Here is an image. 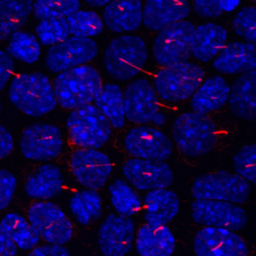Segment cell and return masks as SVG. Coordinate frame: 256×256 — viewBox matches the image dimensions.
Segmentation results:
<instances>
[{"instance_id":"cell-14","label":"cell","mask_w":256,"mask_h":256,"mask_svg":"<svg viewBox=\"0 0 256 256\" xmlns=\"http://www.w3.org/2000/svg\"><path fill=\"white\" fill-rule=\"evenodd\" d=\"M70 169L79 184L96 191L106 184L113 167L105 153L97 149L80 148L71 155Z\"/></svg>"},{"instance_id":"cell-16","label":"cell","mask_w":256,"mask_h":256,"mask_svg":"<svg viewBox=\"0 0 256 256\" xmlns=\"http://www.w3.org/2000/svg\"><path fill=\"white\" fill-rule=\"evenodd\" d=\"M158 98L153 85L147 79L131 81L123 91L125 118L134 124L152 123L159 112Z\"/></svg>"},{"instance_id":"cell-41","label":"cell","mask_w":256,"mask_h":256,"mask_svg":"<svg viewBox=\"0 0 256 256\" xmlns=\"http://www.w3.org/2000/svg\"><path fill=\"white\" fill-rule=\"evenodd\" d=\"M14 70L13 58L4 50L0 49V91H2L8 83Z\"/></svg>"},{"instance_id":"cell-7","label":"cell","mask_w":256,"mask_h":256,"mask_svg":"<svg viewBox=\"0 0 256 256\" xmlns=\"http://www.w3.org/2000/svg\"><path fill=\"white\" fill-rule=\"evenodd\" d=\"M250 184L236 173L217 171L199 175L191 186V194L197 199L244 203L250 194Z\"/></svg>"},{"instance_id":"cell-27","label":"cell","mask_w":256,"mask_h":256,"mask_svg":"<svg viewBox=\"0 0 256 256\" xmlns=\"http://www.w3.org/2000/svg\"><path fill=\"white\" fill-rule=\"evenodd\" d=\"M63 184L60 169L53 164H43L27 178L24 189L32 199L48 200L61 192Z\"/></svg>"},{"instance_id":"cell-13","label":"cell","mask_w":256,"mask_h":256,"mask_svg":"<svg viewBox=\"0 0 256 256\" xmlns=\"http://www.w3.org/2000/svg\"><path fill=\"white\" fill-rule=\"evenodd\" d=\"M124 148L134 158L164 161L172 153V142L161 130L146 125L130 129L124 138Z\"/></svg>"},{"instance_id":"cell-19","label":"cell","mask_w":256,"mask_h":256,"mask_svg":"<svg viewBox=\"0 0 256 256\" xmlns=\"http://www.w3.org/2000/svg\"><path fill=\"white\" fill-rule=\"evenodd\" d=\"M189 13V0H146L142 10V23L152 31H159L184 20Z\"/></svg>"},{"instance_id":"cell-35","label":"cell","mask_w":256,"mask_h":256,"mask_svg":"<svg viewBox=\"0 0 256 256\" xmlns=\"http://www.w3.org/2000/svg\"><path fill=\"white\" fill-rule=\"evenodd\" d=\"M79 0H35L32 13L39 20L65 19L80 10Z\"/></svg>"},{"instance_id":"cell-33","label":"cell","mask_w":256,"mask_h":256,"mask_svg":"<svg viewBox=\"0 0 256 256\" xmlns=\"http://www.w3.org/2000/svg\"><path fill=\"white\" fill-rule=\"evenodd\" d=\"M6 52L13 59L32 64L39 59L41 47L33 34L19 30L10 36Z\"/></svg>"},{"instance_id":"cell-21","label":"cell","mask_w":256,"mask_h":256,"mask_svg":"<svg viewBox=\"0 0 256 256\" xmlns=\"http://www.w3.org/2000/svg\"><path fill=\"white\" fill-rule=\"evenodd\" d=\"M213 67L223 74H238L255 70V45L239 41L226 44L214 58Z\"/></svg>"},{"instance_id":"cell-25","label":"cell","mask_w":256,"mask_h":256,"mask_svg":"<svg viewBox=\"0 0 256 256\" xmlns=\"http://www.w3.org/2000/svg\"><path fill=\"white\" fill-rule=\"evenodd\" d=\"M255 70L242 73L230 87L228 104L230 111L239 119L253 120L256 113Z\"/></svg>"},{"instance_id":"cell-1","label":"cell","mask_w":256,"mask_h":256,"mask_svg":"<svg viewBox=\"0 0 256 256\" xmlns=\"http://www.w3.org/2000/svg\"><path fill=\"white\" fill-rule=\"evenodd\" d=\"M102 85L96 68L87 64L58 73L52 84L57 104L70 110L94 102Z\"/></svg>"},{"instance_id":"cell-3","label":"cell","mask_w":256,"mask_h":256,"mask_svg":"<svg viewBox=\"0 0 256 256\" xmlns=\"http://www.w3.org/2000/svg\"><path fill=\"white\" fill-rule=\"evenodd\" d=\"M172 138L183 154L199 157L210 152L216 144L217 127L208 115L184 112L173 122Z\"/></svg>"},{"instance_id":"cell-46","label":"cell","mask_w":256,"mask_h":256,"mask_svg":"<svg viewBox=\"0 0 256 256\" xmlns=\"http://www.w3.org/2000/svg\"><path fill=\"white\" fill-rule=\"evenodd\" d=\"M165 121H166V117H165V115H164L162 112H160V111H159V112L155 115V117L153 118L152 123H153V124H155L156 126H162V125H164Z\"/></svg>"},{"instance_id":"cell-2","label":"cell","mask_w":256,"mask_h":256,"mask_svg":"<svg viewBox=\"0 0 256 256\" xmlns=\"http://www.w3.org/2000/svg\"><path fill=\"white\" fill-rule=\"evenodd\" d=\"M10 102L31 117L43 116L56 108L57 101L49 78L39 72L15 76L8 91Z\"/></svg>"},{"instance_id":"cell-44","label":"cell","mask_w":256,"mask_h":256,"mask_svg":"<svg viewBox=\"0 0 256 256\" xmlns=\"http://www.w3.org/2000/svg\"><path fill=\"white\" fill-rule=\"evenodd\" d=\"M14 148L13 136L2 125H0V159L9 156Z\"/></svg>"},{"instance_id":"cell-42","label":"cell","mask_w":256,"mask_h":256,"mask_svg":"<svg viewBox=\"0 0 256 256\" xmlns=\"http://www.w3.org/2000/svg\"><path fill=\"white\" fill-rule=\"evenodd\" d=\"M28 256H70V253L63 245L45 244L31 249Z\"/></svg>"},{"instance_id":"cell-43","label":"cell","mask_w":256,"mask_h":256,"mask_svg":"<svg viewBox=\"0 0 256 256\" xmlns=\"http://www.w3.org/2000/svg\"><path fill=\"white\" fill-rule=\"evenodd\" d=\"M18 247L0 223V256H16Z\"/></svg>"},{"instance_id":"cell-10","label":"cell","mask_w":256,"mask_h":256,"mask_svg":"<svg viewBox=\"0 0 256 256\" xmlns=\"http://www.w3.org/2000/svg\"><path fill=\"white\" fill-rule=\"evenodd\" d=\"M98 54V46L91 38L69 36L67 39L50 46L45 57L47 68L60 73L93 60Z\"/></svg>"},{"instance_id":"cell-22","label":"cell","mask_w":256,"mask_h":256,"mask_svg":"<svg viewBox=\"0 0 256 256\" xmlns=\"http://www.w3.org/2000/svg\"><path fill=\"white\" fill-rule=\"evenodd\" d=\"M177 194L167 188L149 191L144 198V220L146 224L161 226L168 224L179 212Z\"/></svg>"},{"instance_id":"cell-6","label":"cell","mask_w":256,"mask_h":256,"mask_svg":"<svg viewBox=\"0 0 256 256\" xmlns=\"http://www.w3.org/2000/svg\"><path fill=\"white\" fill-rule=\"evenodd\" d=\"M66 126L72 143L85 149L102 147L112 132V126L105 115L92 103L72 110Z\"/></svg>"},{"instance_id":"cell-45","label":"cell","mask_w":256,"mask_h":256,"mask_svg":"<svg viewBox=\"0 0 256 256\" xmlns=\"http://www.w3.org/2000/svg\"><path fill=\"white\" fill-rule=\"evenodd\" d=\"M239 2L240 0H220V6L223 12L231 11L238 6Z\"/></svg>"},{"instance_id":"cell-23","label":"cell","mask_w":256,"mask_h":256,"mask_svg":"<svg viewBox=\"0 0 256 256\" xmlns=\"http://www.w3.org/2000/svg\"><path fill=\"white\" fill-rule=\"evenodd\" d=\"M230 86L219 76H211L204 80L191 96L190 107L193 112L208 115L220 109L228 101Z\"/></svg>"},{"instance_id":"cell-28","label":"cell","mask_w":256,"mask_h":256,"mask_svg":"<svg viewBox=\"0 0 256 256\" xmlns=\"http://www.w3.org/2000/svg\"><path fill=\"white\" fill-rule=\"evenodd\" d=\"M33 0H0V41L10 38L27 22Z\"/></svg>"},{"instance_id":"cell-37","label":"cell","mask_w":256,"mask_h":256,"mask_svg":"<svg viewBox=\"0 0 256 256\" xmlns=\"http://www.w3.org/2000/svg\"><path fill=\"white\" fill-rule=\"evenodd\" d=\"M256 149L254 144L243 146L234 155L233 166L236 174L248 183H255L256 179Z\"/></svg>"},{"instance_id":"cell-38","label":"cell","mask_w":256,"mask_h":256,"mask_svg":"<svg viewBox=\"0 0 256 256\" xmlns=\"http://www.w3.org/2000/svg\"><path fill=\"white\" fill-rule=\"evenodd\" d=\"M255 13L254 7H244L237 12L232 22L235 34L251 44L255 43L256 38Z\"/></svg>"},{"instance_id":"cell-5","label":"cell","mask_w":256,"mask_h":256,"mask_svg":"<svg viewBox=\"0 0 256 256\" xmlns=\"http://www.w3.org/2000/svg\"><path fill=\"white\" fill-rule=\"evenodd\" d=\"M202 67L191 62H181L160 68L153 80L158 97L168 103H179L190 98L204 81Z\"/></svg>"},{"instance_id":"cell-26","label":"cell","mask_w":256,"mask_h":256,"mask_svg":"<svg viewBox=\"0 0 256 256\" xmlns=\"http://www.w3.org/2000/svg\"><path fill=\"white\" fill-rule=\"evenodd\" d=\"M227 31L216 23L207 22L194 29L191 55L201 62L213 60L226 45Z\"/></svg>"},{"instance_id":"cell-49","label":"cell","mask_w":256,"mask_h":256,"mask_svg":"<svg viewBox=\"0 0 256 256\" xmlns=\"http://www.w3.org/2000/svg\"><path fill=\"white\" fill-rule=\"evenodd\" d=\"M253 1H255V0H253Z\"/></svg>"},{"instance_id":"cell-18","label":"cell","mask_w":256,"mask_h":256,"mask_svg":"<svg viewBox=\"0 0 256 256\" xmlns=\"http://www.w3.org/2000/svg\"><path fill=\"white\" fill-rule=\"evenodd\" d=\"M122 172L129 184L143 191L167 188L173 182V172L164 161L128 159L122 166Z\"/></svg>"},{"instance_id":"cell-24","label":"cell","mask_w":256,"mask_h":256,"mask_svg":"<svg viewBox=\"0 0 256 256\" xmlns=\"http://www.w3.org/2000/svg\"><path fill=\"white\" fill-rule=\"evenodd\" d=\"M176 240L166 225L144 224L137 232L136 251L139 256H172Z\"/></svg>"},{"instance_id":"cell-15","label":"cell","mask_w":256,"mask_h":256,"mask_svg":"<svg viewBox=\"0 0 256 256\" xmlns=\"http://www.w3.org/2000/svg\"><path fill=\"white\" fill-rule=\"evenodd\" d=\"M196 256H248L249 249L236 232L217 227H203L193 240Z\"/></svg>"},{"instance_id":"cell-36","label":"cell","mask_w":256,"mask_h":256,"mask_svg":"<svg viewBox=\"0 0 256 256\" xmlns=\"http://www.w3.org/2000/svg\"><path fill=\"white\" fill-rule=\"evenodd\" d=\"M36 35L39 43L52 46L69 37V30L65 19H45L37 24Z\"/></svg>"},{"instance_id":"cell-32","label":"cell","mask_w":256,"mask_h":256,"mask_svg":"<svg viewBox=\"0 0 256 256\" xmlns=\"http://www.w3.org/2000/svg\"><path fill=\"white\" fill-rule=\"evenodd\" d=\"M110 201L119 215L133 216L138 213L142 207L139 195L131 186L122 179H116L109 186Z\"/></svg>"},{"instance_id":"cell-17","label":"cell","mask_w":256,"mask_h":256,"mask_svg":"<svg viewBox=\"0 0 256 256\" xmlns=\"http://www.w3.org/2000/svg\"><path fill=\"white\" fill-rule=\"evenodd\" d=\"M134 240L135 226L130 217L109 214L100 225L98 245L103 256H125Z\"/></svg>"},{"instance_id":"cell-34","label":"cell","mask_w":256,"mask_h":256,"mask_svg":"<svg viewBox=\"0 0 256 256\" xmlns=\"http://www.w3.org/2000/svg\"><path fill=\"white\" fill-rule=\"evenodd\" d=\"M69 34L75 37L91 38L102 32L104 23L94 11L78 10L65 18Z\"/></svg>"},{"instance_id":"cell-4","label":"cell","mask_w":256,"mask_h":256,"mask_svg":"<svg viewBox=\"0 0 256 256\" xmlns=\"http://www.w3.org/2000/svg\"><path fill=\"white\" fill-rule=\"evenodd\" d=\"M148 58L145 41L136 35H121L107 45L103 62L109 75L118 81H127L137 76Z\"/></svg>"},{"instance_id":"cell-12","label":"cell","mask_w":256,"mask_h":256,"mask_svg":"<svg viewBox=\"0 0 256 256\" xmlns=\"http://www.w3.org/2000/svg\"><path fill=\"white\" fill-rule=\"evenodd\" d=\"M19 148L22 155L29 160H52L61 153L63 148L61 132L53 124H33L22 133Z\"/></svg>"},{"instance_id":"cell-8","label":"cell","mask_w":256,"mask_h":256,"mask_svg":"<svg viewBox=\"0 0 256 256\" xmlns=\"http://www.w3.org/2000/svg\"><path fill=\"white\" fill-rule=\"evenodd\" d=\"M194 29L191 22L182 20L159 30L152 47L155 62L162 67L186 62L191 56Z\"/></svg>"},{"instance_id":"cell-20","label":"cell","mask_w":256,"mask_h":256,"mask_svg":"<svg viewBox=\"0 0 256 256\" xmlns=\"http://www.w3.org/2000/svg\"><path fill=\"white\" fill-rule=\"evenodd\" d=\"M141 0H112L104 6L102 20L112 32H133L142 24Z\"/></svg>"},{"instance_id":"cell-39","label":"cell","mask_w":256,"mask_h":256,"mask_svg":"<svg viewBox=\"0 0 256 256\" xmlns=\"http://www.w3.org/2000/svg\"><path fill=\"white\" fill-rule=\"evenodd\" d=\"M16 187V177L11 172L0 169V211L5 209L10 204Z\"/></svg>"},{"instance_id":"cell-11","label":"cell","mask_w":256,"mask_h":256,"mask_svg":"<svg viewBox=\"0 0 256 256\" xmlns=\"http://www.w3.org/2000/svg\"><path fill=\"white\" fill-rule=\"evenodd\" d=\"M192 219L205 227H217L237 231L247 224V215L237 204L197 199L191 205Z\"/></svg>"},{"instance_id":"cell-30","label":"cell","mask_w":256,"mask_h":256,"mask_svg":"<svg viewBox=\"0 0 256 256\" xmlns=\"http://www.w3.org/2000/svg\"><path fill=\"white\" fill-rule=\"evenodd\" d=\"M69 208L78 223L88 225L101 216V197L95 190L78 191L71 197Z\"/></svg>"},{"instance_id":"cell-9","label":"cell","mask_w":256,"mask_h":256,"mask_svg":"<svg viewBox=\"0 0 256 256\" xmlns=\"http://www.w3.org/2000/svg\"><path fill=\"white\" fill-rule=\"evenodd\" d=\"M27 215L29 223L38 236L48 244L64 245L71 240L72 223L56 204L48 201L33 202Z\"/></svg>"},{"instance_id":"cell-31","label":"cell","mask_w":256,"mask_h":256,"mask_svg":"<svg viewBox=\"0 0 256 256\" xmlns=\"http://www.w3.org/2000/svg\"><path fill=\"white\" fill-rule=\"evenodd\" d=\"M0 223L18 248L30 250L39 243L40 237L29 221L20 214L8 213L2 218Z\"/></svg>"},{"instance_id":"cell-29","label":"cell","mask_w":256,"mask_h":256,"mask_svg":"<svg viewBox=\"0 0 256 256\" xmlns=\"http://www.w3.org/2000/svg\"><path fill=\"white\" fill-rule=\"evenodd\" d=\"M94 103L105 115L112 127L119 129L125 125L123 90L118 84L106 83L102 85Z\"/></svg>"},{"instance_id":"cell-40","label":"cell","mask_w":256,"mask_h":256,"mask_svg":"<svg viewBox=\"0 0 256 256\" xmlns=\"http://www.w3.org/2000/svg\"><path fill=\"white\" fill-rule=\"evenodd\" d=\"M193 7L196 14L204 18H216L223 13L220 0H193Z\"/></svg>"},{"instance_id":"cell-48","label":"cell","mask_w":256,"mask_h":256,"mask_svg":"<svg viewBox=\"0 0 256 256\" xmlns=\"http://www.w3.org/2000/svg\"><path fill=\"white\" fill-rule=\"evenodd\" d=\"M1 111H2V104H1V102H0V114H1Z\"/></svg>"},{"instance_id":"cell-47","label":"cell","mask_w":256,"mask_h":256,"mask_svg":"<svg viewBox=\"0 0 256 256\" xmlns=\"http://www.w3.org/2000/svg\"><path fill=\"white\" fill-rule=\"evenodd\" d=\"M89 6L92 7H101V6H105L106 4H108L109 2H111L112 0H84Z\"/></svg>"}]
</instances>
